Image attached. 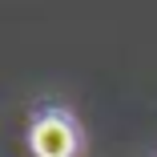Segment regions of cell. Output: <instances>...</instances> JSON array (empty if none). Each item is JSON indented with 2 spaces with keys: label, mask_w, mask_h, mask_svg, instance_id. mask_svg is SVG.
Here are the masks:
<instances>
[{
  "label": "cell",
  "mask_w": 157,
  "mask_h": 157,
  "mask_svg": "<svg viewBox=\"0 0 157 157\" xmlns=\"http://www.w3.org/2000/svg\"><path fill=\"white\" fill-rule=\"evenodd\" d=\"M28 149L33 157H77L81 129L65 109H40L28 125Z\"/></svg>",
  "instance_id": "obj_1"
}]
</instances>
